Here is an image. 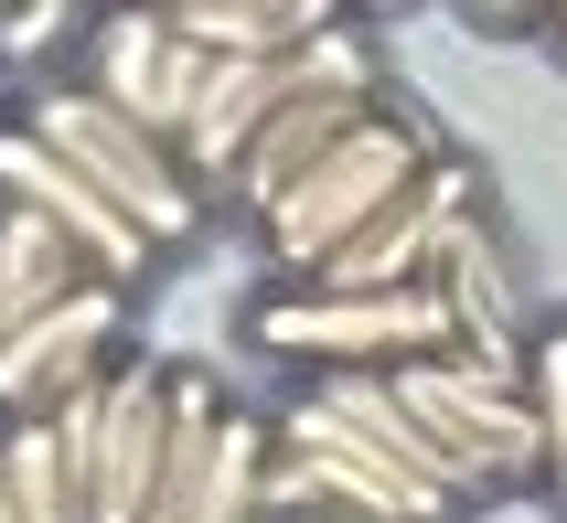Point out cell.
I'll use <instances>...</instances> for the list:
<instances>
[{
	"label": "cell",
	"instance_id": "obj_11",
	"mask_svg": "<svg viewBox=\"0 0 567 523\" xmlns=\"http://www.w3.org/2000/svg\"><path fill=\"white\" fill-rule=\"evenodd\" d=\"M364 107H375V75H311V86H289L279 107L247 128V150H236V171H225V203H247V215H257L268 192H289L353 118H364Z\"/></svg>",
	"mask_w": 567,
	"mask_h": 523
},
{
	"label": "cell",
	"instance_id": "obj_2",
	"mask_svg": "<svg viewBox=\"0 0 567 523\" xmlns=\"http://www.w3.org/2000/svg\"><path fill=\"white\" fill-rule=\"evenodd\" d=\"M247 342L279 353V364H396V353H450L461 321H450L440 278H396V289H332V278H289L247 310Z\"/></svg>",
	"mask_w": 567,
	"mask_h": 523
},
{
	"label": "cell",
	"instance_id": "obj_14",
	"mask_svg": "<svg viewBox=\"0 0 567 523\" xmlns=\"http://www.w3.org/2000/svg\"><path fill=\"white\" fill-rule=\"evenodd\" d=\"M0 481H11V513H22V523H86V492H75L64 438H54V406L11 417V438H0Z\"/></svg>",
	"mask_w": 567,
	"mask_h": 523
},
{
	"label": "cell",
	"instance_id": "obj_9",
	"mask_svg": "<svg viewBox=\"0 0 567 523\" xmlns=\"http://www.w3.org/2000/svg\"><path fill=\"white\" fill-rule=\"evenodd\" d=\"M0 192H11V203H32V215L43 224H64V247L86 257L96 278H118V289H140V278H151V236H140V224L118 215V203H107V192L86 182V171H75V160L54 150V139H43V128H0Z\"/></svg>",
	"mask_w": 567,
	"mask_h": 523
},
{
	"label": "cell",
	"instance_id": "obj_1",
	"mask_svg": "<svg viewBox=\"0 0 567 523\" xmlns=\"http://www.w3.org/2000/svg\"><path fill=\"white\" fill-rule=\"evenodd\" d=\"M429 150H440V139H429V118H408V107H385V96H375V107H364V118H353L343 139L300 171V182L257 203V247H268V268H279V278H311L321 257L343 247V236L375 215V203L408 182Z\"/></svg>",
	"mask_w": 567,
	"mask_h": 523
},
{
	"label": "cell",
	"instance_id": "obj_16",
	"mask_svg": "<svg viewBox=\"0 0 567 523\" xmlns=\"http://www.w3.org/2000/svg\"><path fill=\"white\" fill-rule=\"evenodd\" d=\"M257 523H385V513H364V502H343V492H321L311 470L279 449V428H268V470H257Z\"/></svg>",
	"mask_w": 567,
	"mask_h": 523
},
{
	"label": "cell",
	"instance_id": "obj_4",
	"mask_svg": "<svg viewBox=\"0 0 567 523\" xmlns=\"http://www.w3.org/2000/svg\"><path fill=\"white\" fill-rule=\"evenodd\" d=\"M32 128H43V139H54V150L75 160V171H86V182L107 192L140 236H151V247H183L193 224H204V182L183 171V150H172L161 128H140L128 107H107L86 75L32 96Z\"/></svg>",
	"mask_w": 567,
	"mask_h": 523
},
{
	"label": "cell",
	"instance_id": "obj_5",
	"mask_svg": "<svg viewBox=\"0 0 567 523\" xmlns=\"http://www.w3.org/2000/svg\"><path fill=\"white\" fill-rule=\"evenodd\" d=\"M54 438H64V470L86 492V523H140L161 481V438H172V364H118L54 396Z\"/></svg>",
	"mask_w": 567,
	"mask_h": 523
},
{
	"label": "cell",
	"instance_id": "obj_12",
	"mask_svg": "<svg viewBox=\"0 0 567 523\" xmlns=\"http://www.w3.org/2000/svg\"><path fill=\"white\" fill-rule=\"evenodd\" d=\"M75 278H96V268L64 247V224H43L32 203H11V192H0V332H11V321H32L43 300H64Z\"/></svg>",
	"mask_w": 567,
	"mask_h": 523
},
{
	"label": "cell",
	"instance_id": "obj_18",
	"mask_svg": "<svg viewBox=\"0 0 567 523\" xmlns=\"http://www.w3.org/2000/svg\"><path fill=\"white\" fill-rule=\"evenodd\" d=\"M482 22H536V11H525V0H472Z\"/></svg>",
	"mask_w": 567,
	"mask_h": 523
},
{
	"label": "cell",
	"instance_id": "obj_8",
	"mask_svg": "<svg viewBox=\"0 0 567 523\" xmlns=\"http://www.w3.org/2000/svg\"><path fill=\"white\" fill-rule=\"evenodd\" d=\"M118 321H128V289H118V278H75L64 300H43L32 321H11V332H0V406H11V417H32V406H54V396H75V385H96V374H107Z\"/></svg>",
	"mask_w": 567,
	"mask_h": 523
},
{
	"label": "cell",
	"instance_id": "obj_13",
	"mask_svg": "<svg viewBox=\"0 0 567 523\" xmlns=\"http://www.w3.org/2000/svg\"><path fill=\"white\" fill-rule=\"evenodd\" d=\"M353 0H204V11H172V22L204 43V54H279V43H311L321 22H343Z\"/></svg>",
	"mask_w": 567,
	"mask_h": 523
},
{
	"label": "cell",
	"instance_id": "obj_17",
	"mask_svg": "<svg viewBox=\"0 0 567 523\" xmlns=\"http://www.w3.org/2000/svg\"><path fill=\"white\" fill-rule=\"evenodd\" d=\"M525 396H536V428H546V481L567 492V332L525 342Z\"/></svg>",
	"mask_w": 567,
	"mask_h": 523
},
{
	"label": "cell",
	"instance_id": "obj_7",
	"mask_svg": "<svg viewBox=\"0 0 567 523\" xmlns=\"http://www.w3.org/2000/svg\"><path fill=\"white\" fill-rule=\"evenodd\" d=\"M204 43H193L161 0H118V11H96V32H86V86L107 96V107H128L140 128H172L193 118V86H204Z\"/></svg>",
	"mask_w": 567,
	"mask_h": 523
},
{
	"label": "cell",
	"instance_id": "obj_6",
	"mask_svg": "<svg viewBox=\"0 0 567 523\" xmlns=\"http://www.w3.org/2000/svg\"><path fill=\"white\" fill-rule=\"evenodd\" d=\"M472 215H482L472 171H461L450 150H429V160L408 171V182H396V192L375 203V215H364V224L343 236V247L321 257L311 278H332V289H396V278H440L450 236H461Z\"/></svg>",
	"mask_w": 567,
	"mask_h": 523
},
{
	"label": "cell",
	"instance_id": "obj_20",
	"mask_svg": "<svg viewBox=\"0 0 567 523\" xmlns=\"http://www.w3.org/2000/svg\"><path fill=\"white\" fill-rule=\"evenodd\" d=\"M546 22H567V0H546Z\"/></svg>",
	"mask_w": 567,
	"mask_h": 523
},
{
	"label": "cell",
	"instance_id": "obj_15",
	"mask_svg": "<svg viewBox=\"0 0 567 523\" xmlns=\"http://www.w3.org/2000/svg\"><path fill=\"white\" fill-rule=\"evenodd\" d=\"M257 470H268V417L215 406V460H204V492L183 523H257Z\"/></svg>",
	"mask_w": 567,
	"mask_h": 523
},
{
	"label": "cell",
	"instance_id": "obj_3",
	"mask_svg": "<svg viewBox=\"0 0 567 523\" xmlns=\"http://www.w3.org/2000/svg\"><path fill=\"white\" fill-rule=\"evenodd\" d=\"M385 385L408 396V417L440 438V460L461 492H493V481H536L546 470V428H536V396H525V374H493L482 353H396Z\"/></svg>",
	"mask_w": 567,
	"mask_h": 523
},
{
	"label": "cell",
	"instance_id": "obj_21",
	"mask_svg": "<svg viewBox=\"0 0 567 523\" xmlns=\"http://www.w3.org/2000/svg\"><path fill=\"white\" fill-rule=\"evenodd\" d=\"M525 11H536V22H546V0H525Z\"/></svg>",
	"mask_w": 567,
	"mask_h": 523
},
{
	"label": "cell",
	"instance_id": "obj_10",
	"mask_svg": "<svg viewBox=\"0 0 567 523\" xmlns=\"http://www.w3.org/2000/svg\"><path fill=\"white\" fill-rule=\"evenodd\" d=\"M279 449H289L300 470H311L321 492L364 502V513H385V523H461V513H472L461 492H440V481H417V470H396V460L375 449V438L353 428L343 406H321L311 385L289 396V417H279Z\"/></svg>",
	"mask_w": 567,
	"mask_h": 523
},
{
	"label": "cell",
	"instance_id": "obj_19",
	"mask_svg": "<svg viewBox=\"0 0 567 523\" xmlns=\"http://www.w3.org/2000/svg\"><path fill=\"white\" fill-rule=\"evenodd\" d=\"M161 11H204V0H161Z\"/></svg>",
	"mask_w": 567,
	"mask_h": 523
}]
</instances>
